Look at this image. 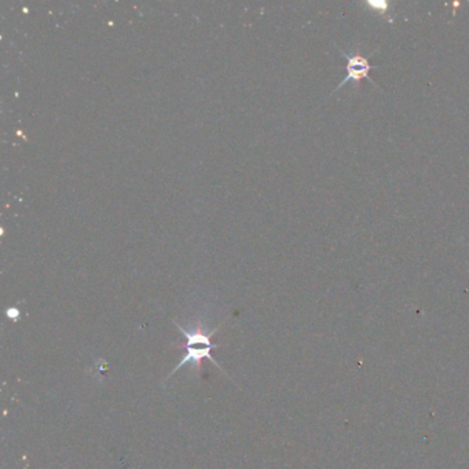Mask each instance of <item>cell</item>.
Listing matches in <instances>:
<instances>
[{
	"label": "cell",
	"instance_id": "1",
	"mask_svg": "<svg viewBox=\"0 0 469 469\" xmlns=\"http://www.w3.org/2000/svg\"><path fill=\"white\" fill-rule=\"evenodd\" d=\"M342 56L346 59L347 62V74L346 77L342 80V83L335 88L333 92L339 91L346 83L348 81H361L362 79H368L369 81L371 77H369V72L375 67L369 63V59L364 55H361L359 52H354V54H346L342 51ZM373 83V81H372Z\"/></svg>",
	"mask_w": 469,
	"mask_h": 469
},
{
	"label": "cell",
	"instance_id": "2",
	"mask_svg": "<svg viewBox=\"0 0 469 469\" xmlns=\"http://www.w3.org/2000/svg\"><path fill=\"white\" fill-rule=\"evenodd\" d=\"M178 348H183V350H186V354H185V357H183V359L175 366V369L168 375V377L167 379H169L171 376H174L183 365H186V364H190L191 365V372L193 373H196L197 376H198V373H200V369H201V362H202V359H209L216 368H219L220 371H223L222 369V366L212 358V355H211V351L213 350L212 347H205V346H200L198 348L194 346V347H185V346H178Z\"/></svg>",
	"mask_w": 469,
	"mask_h": 469
},
{
	"label": "cell",
	"instance_id": "3",
	"mask_svg": "<svg viewBox=\"0 0 469 469\" xmlns=\"http://www.w3.org/2000/svg\"><path fill=\"white\" fill-rule=\"evenodd\" d=\"M174 324H175V326L182 332V335H183V337H185V340H186V343L178 344V346H185V347L205 346V347H212V348H216V347H218V344H213V343L211 342V339H212V336L220 329L222 325L218 326V328H215V329H212V331H209V332H205V331L202 329L201 325L196 326L193 331H186V329L182 328L176 321H174Z\"/></svg>",
	"mask_w": 469,
	"mask_h": 469
},
{
	"label": "cell",
	"instance_id": "4",
	"mask_svg": "<svg viewBox=\"0 0 469 469\" xmlns=\"http://www.w3.org/2000/svg\"><path fill=\"white\" fill-rule=\"evenodd\" d=\"M368 6H371V7H373V8H376L377 11H380V12H383V14H386L387 12V10H388V3H386V1H368L366 3Z\"/></svg>",
	"mask_w": 469,
	"mask_h": 469
}]
</instances>
